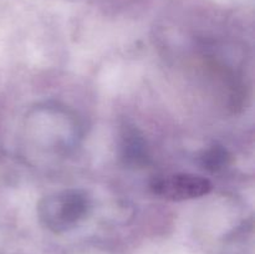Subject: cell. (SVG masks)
<instances>
[{
	"mask_svg": "<svg viewBox=\"0 0 255 254\" xmlns=\"http://www.w3.org/2000/svg\"><path fill=\"white\" fill-rule=\"evenodd\" d=\"M89 209V196L80 189H67L45 197L37 207L41 223L57 233L74 228L86 217Z\"/></svg>",
	"mask_w": 255,
	"mask_h": 254,
	"instance_id": "1",
	"label": "cell"
},
{
	"mask_svg": "<svg viewBox=\"0 0 255 254\" xmlns=\"http://www.w3.org/2000/svg\"><path fill=\"white\" fill-rule=\"evenodd\" d=\"M212 183L207 178L189 173H176L154 178L151 191L168 201H188L201 198L211 192Z\"/></svg>",
	"mask_w": 255,
	"mask_h": 254,
	"instance_id": "2",
	"label": "cell"
},
{
	"mask_svg": "<svg viewBox=\"0 0 255 254\" xmlns=\"http://www.w3.org/2000/svg\"><path fill=\"white\" fill-rule=\"evenodd\" d=\"M122 156L132 164H143L148 158L146 142L136 129H126L122 136Z\"/></svg>",
	"mask_w": 255,
	"mask_h": 254,
	"instance_id": "3",
	"label": "cell"
},
{
	"mask_svg": "<svg viewBox=\"0 0 255 254\" xmlns=\"http://www.w3.org/2000/svg\"><path fill=\"white\" fill-rule=\"evenodd\" d=\"M229 154L222 146H213L204 151L201 156V164L204 169L217 172L228 164Z\"/></svg>",
	"mask_w": 255,
	"mask_h": 254,
	"instance_id": "4",
	"label": "cell"
}]
</instances>
